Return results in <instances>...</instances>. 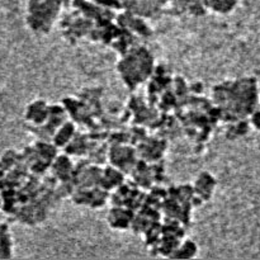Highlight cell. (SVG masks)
Listing matches in <instances>:
<instances>
[{"instance_id":"cell-1","label":"cell","mask_w":260,"mask_h":260,"mask_svg":"<svg viewBox=\"0 0 260 260\" xmlns=\"http://www.w3.org/2000/svg\"><path fill=\"white\" fill-rule=\"evenodd\" d=\"M256 85L253 79H240L235 81H225L213 88V101L222 113L230 121L243 119L246 114H251L255 111L256 93L244 94L255 90Z\"/></svg>"},{"instance_id":"cell-2","label":"cell","mask_w":260,"mask_h":260,"mask_svg":"<svg viewBox=\"0 0 260 260\" xmlns=\"http://www.w3.org/2000/svg\"><path fill=\"white\" fill-rule=\"evenodd\" d=\"M119 62L132 66V69L118 68L119 76L123 79L129 89H136L139 84L144 83L149 76H151L154 68L152 55L145 48H134Z\"/></svg>"},{"instance_id":"cell-3","label":"cell","mask_w":260,"mask_h":260,"mask_svg":"<svg viewBox=\"0 0 260 260\" xmlns=\"http://www.w3.org/2000/svg\"><path fill=\"white\" fill-rule=\"evenodd\" d=\"M211 8L217 13H228L236 5V0H211Z\"/></svg>"}]
</instances>
